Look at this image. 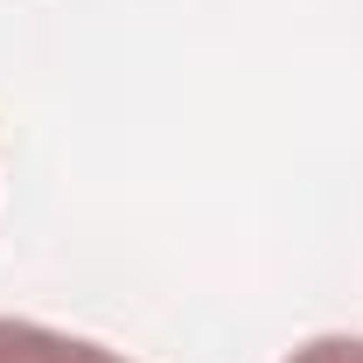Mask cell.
Masks as SVG:
<instances>
[{
	"mask_svg": "<svg viewBox=\"0 0 363 363\" xmlns=\"http://www.w3.org/2000/svg\"><path fill=\"white\" fill-rule=\"evenodd\" d=\"M70 357H77V335H56L43 321L0 315V363H70Z\"/></svg>",
	"mask_w": 363,
	"mask_h": 363,
	"instance_id": "obj_1",
	"label": "cell"
},
{
	"mask_svg": "<svg viewBox=\"0 0 363 363\" xmlns=\"http://www.w3.org/2000/svg\"><path fill=\"white\" fill-rule=\"evenodd\" d=\"M286 363H363V335H315V342H301Z\"/></svg>",
	"mask_w": 363,
	"mask_h": 363,
	"instance_id": "obj_2",
	"label": "cell"
},
{
	"mask_svg": "<svg viewBox=\"0 0 363 363\" xmlns=\"http://www.w3.org/2000/svg\"><path fill=\"white\" fill-rule=\"evenodd\" d=\"M70 363H126V357H112L105 342H84V335H77V357H70Z\"/></svg>",
	"mask_w": 363,
	"mask_h": 363,
	"instance_id": "obj_3",
	"label": "cell"
}]
</instances>
